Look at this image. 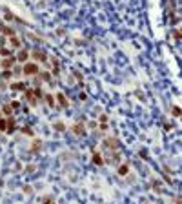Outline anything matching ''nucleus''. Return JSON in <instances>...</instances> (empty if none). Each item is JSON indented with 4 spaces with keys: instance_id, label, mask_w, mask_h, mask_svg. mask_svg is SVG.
Wrapping results in <instances>:
<instances>
[{
    "instance_id": "f257e3e1",
    "label": "nucleus",
    "mask_w": 182,
    "mask_h": 204,
    "mask_svg": "<svg viewBox=\"0 0 182 204\" xmlns=\"http://www.w3.org/2000/svg\"><path fill=\"white\" fill-rule=\"evenodd\" d=\"M22 73L27 75V77H35V75L40 73V68H38L37 62H26L24 66H22Z\"/></svg>"
},
{
    "instance_id": "f03ea898",
    "label": "nucleus",
    "mask_w": 182,
    "mask_h": 204,
    "mask_svg": "<svg viewBox=\"0 0 182 204\" xmlns=\"http://www.w3.org/2000/svg\"><path fill=\"white\" fill-rule=\"evenodd\" d=\"M31 58H35V62H46L47 55H46V51H42V49H33L31 51Z\"/></svg>"
},
{
    "instance_id": "7ed1b4c3",
    "label": "nucleus",
    "mask_w": 182,
    "mask_h": 204,
    "mask_svg": "<svg viewBox=\"0 0 182 204\" xmlns=\"http://www.w3.org/2000/svg\"><path fill=\"white\" fill-rule=\"evenodd\" d=\"M29 57H31V53H29L27 49H18V53H17V60H18L20 64H26V62L29 60Z\"/></svg>"
},
{
    "instance_id": "20e7f679",
    "label": "nucleus",
    "mask_w": 182,
    "mask_h": 204,
    "mask_svg": "<svg viewBox=\"0 0 182 204\" xmlns=\"http://www.w3.org/2000/svg\"><path fill=\"white\" fill-rule=\"evenodd\" d=\"M55 99H57V102H58V106H60V108H69V100L66 99V95H64V93H57L55 95Z\"/></svg>"
},
{
    "instance_id": "39448f33",
    "label": "nucleus",
    "mask_w": 182,
    "mask_h": 204,
    "mask_svg": "<svg viewBox=\"0 0 182 204\" xmlns=\"http://www.w3.org/2000/svg\"><path fill=\"white\" fill-rule=\"evenodd\" d=\"M24 95H26V99L29 100L31 106H37V100H38V99H37V95H35V89H31V88H29V89L24 91Z\"/></svg>"
},
{
    "instance_id": "423d86ee",
    "label": "nucleus",
    "mask_w": 182,
    "mask_h": 204,
    "mask_svg": "<svg viewBox=\"0 0 182 204\" xmlns=\"http://www.w3.org/2000/svg\"><path fill=\"white\" fill-rule=\"evenodd\" d=\"M15 62H18L17 57H15V58H13V57H6V58L2 60V69H11V68L15 66Z\"/></svg>"
},
{
    "instance_id": "0eeeda50",
    "label": "nucleus",
    "mask_w": 182,
    "mask_h": 204,
    "mask_svg": "<svg viewBox=\"0 0 182 204\" xmlns=\"http://www.w3.org/2000/svg\"><path fill=\"white\" fill-rule=\"evenodd\" d=\"M9 46L15 48V49H20L22 48V42H20V38L17 35H13V37H9Z\"/></svg>"
},
{
    "instance_id": "6e6552de",
    "label": "nucleus",
    "mask_w": 182,
    "mask_h": 204,
    "mask_svg": "<svg viewBox=\"0 0 182 204\" xmlns=\"http://www.w3.org/2000/svg\"><path fill=\"white\" fill-rule=\"evenodd\" d=\"M0 31H2L6 37H13V35H15V29L9 27V26H6V24H0Z\"/></svg>"
},
{
    "instance_id": "1a4fd4ad",
    "label": "nucleus",
    "mask_w": 182,
    "mask_h": 204,
    "mask_svg": "<svg viewBox=\"0 0 182 204\" xmlns=\"http://www.w3.org/2000/svg\"><path fill=\"white\" fill-rule=\"evenodd\" d=\"M117 173H119L120 177H126L127 173H129V164H127V162H126V164H120L119 169H117Z\"/></svg>"
},
{
    "instance_id": "9d476101",
    "label": "nucleus",
    "mask_w": 182,
    "mask_h": 204,
    "mask_svg": "<svg viewBox=\"0 0 182 204\" xmlns=\"http://www.w3.org/2000/svg\"><path fill=\"white\" fill-rule=\"evenodd\" d=\"M104 146L109 148V149H117V148H119V142H117V138H106Z\"/></svg>"
},
{
    "instance_id": "9b49d317",
    "label": "nucleus",
    "mask_w": 182,
    "mask_h": 204,
    "mask_svg": "<svg viewBox=\"0 0 182 204\" xmlns=\"http://www.w3.org/2000/svg\"><path fill=\"white\" fill-rule=\"evenodd\" d=\"M71 130H73V133L77 135V137H82V135H84V131H86V130H84V126H82L80 122H78V124H75V126L71 128Z\"/></svg>"
},
{
    "instance_id": "f8f14e48",
    "label": "nucleus",
    "mask_w": 182,
    "mask_h": 204,
    "mask_svg": "<svg viewBox=\"0 0 182 204\" xmlns=\"http://www.w3.org/2000/svg\"><path fill=\"white\" fill-rule=\"evenodd\" d=\"M9 88H11L13 91H26V84L24 82H13Z\"/></svg>"
},
{
    "instance_id": "ddd939ff",
    "label": "nucleus",
    "mask_w": 182,
    "mask_h": 204,
    "mask_svg": "<svg viewBox=\"0 0 182 204\" xmlns=\"http://www.w3.org/2000/svg\"><path fill=\"white\" fill-rule=\"evenodd\" d=\"M6 133H9V135L15 133V119L13 117H7V131Z\"/></svg>"
},
{
    "instance_id": "4468645a",
    "label": "nucleus",
    "mask_w": 182,
    "mask_h": 204,
    "mask_svg": "<svg viewBox=\"0 0 182 204\" xmlns=\"http://www.w3.org/2000/svg\"><path fill=\"white\" fill-rule=\"evenodd\" d=\"M44 99H46V104L49 106V108H55V106H57V99L53 95H46Z\"/></svg>"
},
{
    "instance_id": "2eb2a0df",
    "label": "nucleus",
    "mask_w": 182,
    "mask_h": 204,
    "mask_svg": "<svg viewBox=\"0 0 182 204\" xmlns=\"http://www.w3.org/2000/svg\"><path fill=\"white\" fill-rule=\"evenodd\" d=\"M2 111H4L6 117H13V111H15V110L11 108V104H4V106H2Z\"/></svg>"
},
{
    "instance_id": "dca6fc26",
    "label": "nucleus",
    "mask_w": 182,
    "mask_h": 204,
    "mask_svg": "<svg viewBox=\"0 0 182 204\" xmlns=\"http://www.w3.org/2000/svg\"><path fill=\"white\" fill-rule=\"evenodd\" d=\"M93 162L97 164V166H102V164H104V159H102V155L95 151V153H93Z\"/></svg>"
},
{
    "instance_id": "f3484780",
    "label": "nucleus",
    "mask_w": 182,
    "mask_h": 204,
    "mask_svg": "<svg viewBox=\"0 0 182 204\" xmlns=\"http://www.w3.org/2000/svg\"><path fill=\"white\" fill-rule=\"evenodd\" d=\"M38 75H40V80H42V82H49V80H51V73H49V71H40Z\"/></svg>"
},
{
    "instance_id": "a211bd4d",
    "label": "nucleus",
    "mask_w": 182,
    "mask_h": 204,
    "mask_svg": "<svg viewBox=\"0 0 182 204\" xmlns=\"http://www.w3.org/2000/svg\"><path fill=\"white\" fill-rule=\"evenodd\" d=\"M0 131H2V133L7 131V119H4V117L0 119Z\"/></svg>"
},
{
    "instance_id": "6ab92c4d",
    "label": "nucleus",
    "mask_w": 182,
    "mask_h": 204,
    "mask_svg": "<svg viewBox=\"0 0 182 204\" xmlns=\"http://www.w3.org/2000/svg\"><path fill=\"white\" fill-rule=\"evenodd\" d=\"M9 55H11V51H9L7 48H0V57L6 58V57H9Z\"/></svg>"
},
{
    "instance_id": "aec40b11",
    "label": "nucleus",
    "mask_w": 182,
    "mask_h": 204,
    "mask_svg": "<svg viewBox=\"0 0 182 204\" xmlns=\"http://www.w3.org/2000/svg\"><path fill=\"white\" fill-rule=\"evenodd\" d=\"M53 128H55L57 131H64V130H66V126H64L62 122H55V124H53Z\"/></svg>"
},
{
    "instance_id": "412c9836",
    "label": "nucleus",
    "mask_w": 182,
    "mask_h": 204,
    "mask_svg": "<svg viewBox=\"0 0 182 204\" xmlns=\"http://www.w3.org/2000/svg\"><path fill=\"white\" fill-rule=\"evenodd\" d=\"M22 133L24 135H29V137H33V130H31L29 126H26V128H22Z\"/></svg>"
},
{
    "instance_id": "4be33fe9",
    "label": "nucleus",
    "mask_w": 182,
    "mask_h": 204,
    "mask_svg": "<svg viewBox=\"0 0 182 204\" xmlns=\"http://www.w3.org/2000/svg\"><path fill=\"white\" fill-rule=\"evenodd\" d=\"M35 95H37V99H44V97H46L44 93H42V89H40V88H35Z\"/></svg>"
},
{
    "instance_id": "5701e85b",
    "label": "nucleus",
    "mask_w": 182,
    "mask_h": 204,
    "mask_svg": "<svg viewBox=\"0 0 182 204\" xmlns=\"http://www.w3.org/2000/svg\"><path fill=\"white\" fill-rule=\"evenodd\" d=\"M42 202H44V204H55V199H53V197H44Z\"/></svg>"
},
{
    "instance_id": "b1692460",
    "label": "nucleus",
    "mask_w": 182,
    "mask_h": 204,
    "mask_svg": "<svg viewBox=\"0 0 182 204\" xmlns=\"http://www.w3.org/2000/svg\"><path fill=\"white\" fill-rule=\"evenodd\" d=\"M9 104H11V108L17 111V110H20V102L18 100H13V102H9Z\"/></svg>"
},
{
    "instance_id": "393cba45",
    "label": "nucleus",
    "mask_w": 182,
    "mask_h": 204,
    "mask_svg": "<svg viewBox=\"0 0 182 204\" xmlns=\"http://www.w3.org/2000/svg\"><path fill=\"white\" fill-rule=\"evenodd\" d=\"M38 149H40V142L37 141V142L33 144V149H31V151H33V153H37V151H38Z\"/></svg>"
},
{
    "instance_id": "a878e982",
    "label": "nucleus",
    "mask_w": 182,
    "mask_h": 204,
    "mask_svg": "<svg viewBox=\"0 0 182 204\" xmlns=\"http://www.w3.org/2000/svg\"><path fill=\"white\" fill-rule=\"evenodd\" d=\"M171 113H173V115H178V117H182V110H178V108H173V110H171Z\"/></svg>"
},
{
    "instance_id": "bb28decb",
    "label": "nucleus",
    "mask_w": 182,
    "mask_h": 204,
    "mask_svg": "<svg viewBox=\"0 0 182 204\" xmlns=\"http://www.w3.org/2000/svg\"><path fill=\"white\" fill-rule=\"evenodd\" d=\"M173 37L180 40V38H182V31H177V29H175V31H173Z\"/></svg>"
},
{
    "instance_id": "cd10ccee",
    "label": "nucleus",
    "mask_w": 182,
    "mask_h": 204,
    "mask_svg": "<svg viewBox=\"0 0 182 204\" xmlns=\"http://www.w3.org/2000/svg\"><path fill=\"white\" fill-rule=\"evenodd\" d=\"M108 122V115H100V124H106Z\"/></svg>"
},
{
    "instance_id": "c85d7f7f",
    "label": "nucleus",
    "mask_w": 182,
    "mask_h": 204,
    "mask_svg": "<svg viewBox=\"0 0 182 204\" xmlns=\"http://www.w3.org/2000/svg\"><path fill=\"white\" fill-rule=\"evenodd\" d=\"M4 17H6V20H13V15L9 13V11H6V15H4Z\"/></svg>"
},
{
    "instance_id": "c756f323",
    "label": "nucleus",
    "mask_w": 182,
    "mask_h": 204,
    "mask_svg": "<svg viewBox=\"0 0 182 204\" xmlns=\"http://www.w3.org/2000/svg\"><path fill=\"white\" fill-rule=\"evenodd\" d=\"M138 155H140V157H142V159H146V157H147V153H146V151H144V149H142V151H140V153H138Z\"/></svg>"
},
{
    "instance_id": "7c9ffc66",
    "label": "nucleus",
    "mask_w": 182,
    "mask_h": 204,
    "mask_svg": "<svg viewBox=\"0 0 182 204\" xmlns=\"http://www.w3.org/2000/svg\"><path fill=\"white\" fill-rule=\"evenodd\" d=\"M2 117H4V111H2V108H0V119H2Z\"/></svg>"
},
{
    "instance_id": "2f4dec72",
    "label": "nucleus",
    "mask_w": 182,
    "mask_h": 204,
    "mask_svg": "<svg viewBox=\"0 0 182 204\" xmlns=\"http://www.w3.org/2000/svg\"><path fill=\"white\" fill-rule=\"evenodd\" d=\"M177 204H182V199H177Z\"/></svg>"
},
{
    "instance_id": "473e14b6",
    "label": "nucleus",
    "mask_w": 182,
    "mask_h": 204,
    "mask_svg": "<svg viewBox=\"0 0 182 204\" xmlns=\"http://www.w3.org/2000/svg\"><path fill=\"white\" fill-rule=\"evenodd\" d=\"M0 68H2V60H0Z\"/></svg>"
}]
</instances>
